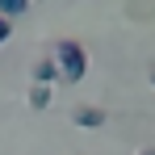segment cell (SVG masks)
Segmentation results:
<instances>
[{
    "label": "cell",
    "instance_id": "3",
    "mask_svg": "<svg viewBox=\"0 0 155 155\" xmlns=\"http://www.w3.org/2000/svg\"><path fill=\"white\" fill-rule=\"evenodd\" d=\"M54 80H59L54 59H38V63H34V84H46V88H54Z\"/></svg>",
    "mask_w": 155,
    "mask_h": 155
},
{
    "label": "cell",
    "instance_id": "2",
    "mask_svg": "<svg viewBox=\"0 0 155 155\" xmlns=\"http://www.w3.org/2000/svg\"><path fill=\"white\" fill-rule=\"evenodd\" d=\"M71 122H76L80 130H101L105 126V109H101V105H76Z\"/></svg>",
    "mask_w": 155,
    "mask_h": 155
},
{
    "label": "cell",
    "instance_id": "7",
    "mask_svg": "<svg viewBox=\"0 0 155 155\" xmlns=\"http://www.w3.org/2000/svg\"><path fill=\"white\" fill-rule=\"evenodd\" d=\"M138 155H155V147H143V151H138Z\"/></svg>",
    "mask_w": 155,
    "mask_h": 155
},
{
    "label": "cell",
    "instance_id": "6",
    "mask_svg": "<svg viewBox=\"0 0 155 155\" xmlns=\"http://www.w3.org/2000/svg\"><path fill=\"white\" fill-rule=\"evenodd\" d=\"M8 34H13V21H4V17H0V46L8 42Z\"/></svg>",
    "mask_w": 155,
    "mask_h": 155
},
{
    "label": "cell",
    "instance_id": "8",
    "mask_svg": "<svg viewBox=\"0 0 155 155\" xmlns=\"http://www.w3.org/2000/svg\"><path fill=\"white\" fill-rule=\"evenodd\" d=\"M151 84H155V67H151Z\"/></svg>",
    "mask_w": 155,
    "mask_h": 155
},
{
    "label": "cell",
    "instance_id": "5",
    "mask_svg": "<svg viewBox=\"0 0 155 155\" xmlns=\"http://www.w3.org/2000/svg\"><path fill=\"white\" fill-rule=\"evenodd\" d=\"M25 8H29V0H0V17H4V21H13V17H21Z\"/></svg>",
    "mask_w": 155,
    "mask_h": 155
},
{
    "label": "cell",
    "instance_id": "4",
    "mask_svg": "<svg viewBox=\"0 0 155 155\" xmlns=\"http://www.w3.org/2000/svg\"><path fill=\"white\" fill-rule=\"evenodd\" d=\"M51 88H46V84H34V88H29V109H38V113H42V109H51Z\"/></svg>",
    "mask_w": 155,
    "mask_h": 155
},
{
    "label": "cell",
    "instance_id": "1",
    "mask_svg": "<svg viewBox=\"0 0 155 155\" xmlns=\"http://www.w3.org/2000/svg\"><path fill=\"white\" fill-rule=\"evenodd\" d=\"M51 59H54V67H59V80H67V84H80V80L88 76V51L80 42H71V38H63Z\"/></svg>",
    "mask_w": 155,
    "mask_h": 155
}]
</instances>
